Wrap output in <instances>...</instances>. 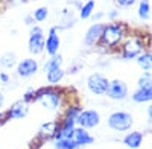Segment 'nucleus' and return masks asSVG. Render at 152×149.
Instances as JSON below:
<instances>
[{
	"mask_svg": "<svg viewBox=\"0 0 152 149\" xmlns=\"http://www.w3.org/2000/svg\"><path fill=\"white\" fill-rule=\"evenodd\" d=\"M34 101H37L40 105H43L46 110L49 111H58L61 107V94L55 90H49V88H43L35 91V97Z\"/></svg>",
	"mask_w": 152,
	"mask_h": 149,
	"instance_id": "obj_1",
	"label": "nucleus"
},
{
	"mask_svg": "<svg viewBox=\"0 0 152 149\" xmlns=\"http://www.w3.org/2000/svg\"><path fill=\"white\" fill-rule=\"evenodd\" d=\"M107 123H108V126L111 129L123 132V131H128V129L132 128L134 119L129 113H126V111H116V113L110 114Z\"/></svg>",
	"mask_w": 152,
	"mask_h": 149,
	"instance_id": "obj_2",
	"label": "nucleus"
},
{
	"mask_svg": "<svg viewBox=\"0 0 152 149\" xmlns=\"http://www.w3.org/2000/svg\"><path fill=\"white\" fill-rule=\"evenodd\" d=\"M100 122V116L96 110H81V113L76 119V125H79V128H84V129H91V128H96Z\"/></svg>",
	"mask_w": 152,
	"mask_h": 149,
	"instance_id": "obj_3",
	"label": "nucleus"
},
{
	"mask_svg": "<svg viewBox=\"0 0 152 149\" xmlns=\"http://www.w3.org/2000/svg\"><path fill=\"white\" fill-rule=\"evenodd\" d=\"M108 78L104 76V74H100V73H93L88 76L87 79V87H88V90H90L93 94H105L107 93V88H108Z\"/></svg>",
	"mask_w": 152,
	"mask_h": 149,
	"instance_id": "obj_4",
	"label": "nucleus"
},
{
	"mask_svg": "<svg viewBox=\"0 0 152 149\" xmlns=\"http://www.w3.org/2000/svg\"><path fill=\"white\" fill-rule=\"evenodd\" d=\"M122 37H123L122 26H119V24H108V26H104V31L100 34V40L107 46H116L122 40Z\"/></svg>",
	"mask_w": 152,
	"mask_h": 149,
	"instance_id": "obj_5",
	"label": "nucleus"
},
{
	"mask_svg": "<svg viewBox=\"0 0 152 149\" xmlns=\"http://www.w3.org/2000/svg\"><path fill=\"white\" fill-rule=\"evenodd\" d=\"M44 44H46V38H44L43 29L38 28V26L32 28L31 35H29V43H28L29 52L34 53V55H40L44 49Z\"/></svg>",
	"mask_w": 152,
	"mask_h": 149,
	"instance_id": "obj_6",
	"label": "nucleus"
},
{
	"mask_svg": "<svg viewBox=\"0 0 152 149\" xmlns=\"http://www.w3.org/2000/svg\"><path fill=\"white\" fill-rule=\"evenodd\" d=\"M111 99H116V101H122L128 96V85H126L123 81L120 79H114V81H110L108 84V88H107V93Z\"/></svg>",
	"mask_w": 152,
	"mask_h": 149,
	"instance_id": "obj_7",
	"label": "nucleus"
},
{
	"mask_svg": "<svg viewBox=\"0 0 152 149\" xmlns=\"http://www.w3.org/2000/svg\"><path fill=\"white\" fill-rule=\"evenodd\" d=\"M143 52V43L140 38H129L123 44V58L132 59Z\"/></svg>",
	"mask_w": 152,
	"mask_h": 149,
	"instance_id": "obj_8",
	"label": "nucleus"
},
{
	"mask_svg": "<svg viewBox=\"0 0 152 149\" xmlns=\"http://www.w3.org/2000/svg\"><path fill=\"white\" fill-rule=\"evenodd\" d=\"M38 70V63L35 59H31V58H26L18 63L17 66V74L20 78H29L32 74H35Z\"/></svg>",
	"mask_w": 152,
	"mask_h": 149,
	"instance_id": "obj_9",
	"label": "nucleus"
},
{
	"mask_svg": "<svg viewBox=\"0 0 152 149\" xmlns=\"http://www.w3.org/2000/svg\"><path fill=\"white\" fill-rule=\"evenodd\" d=\"M28 113H29V105L24 99H21V101H17V102L12 104V107L8 111V117H11V119H23V117L28 116Z\"/></svg>",
	"mask_w": 152,
	"mask_h": 149,
	"instance_id": "obj_10",
	"label": "nucleus"
},
{
	"mask_svg": "<svg viewBox=\"0 0 152 149\" xmlns=\"http://www.w3.org/2000/svg\"><path fill=\"white\" fill-rule=\"evenodd\" d=\"M59 44H61V41H59L58 32H56L55 28H52V29L49 31V37H47V40H46V44H44V47L47 49V53L50 56L56 55L58 53V49H59Z\"/></svg>",
	"mask_w": 152,
	"mask_h": 149,
	"instance_id": "obj_11",
	"label": "nucleus"
},
{
	"mask_svg": "<svg viewBox=\"0 0 152 149\" xmlns=\"http://www.w3.org/2000/svg\"><path fill=\"white\" fill-rule=\"evenodd\" d=\"M72 140L76 143V146H85V145H90L94 142V139L90 135V132L84 128H79V126L75 128V131L72 134Z\"/></svg>",
	"mask_w": 152,
	"mask_h": 149,
	"instance_id": "obj_12",
	"label": "nucleus"
},
{
	"mask_svg": "<svg viewBox=\"0 0 152 149\" xmlns=\"http://www.w3.org/2000/svg\"><path fill=\"white\" fill-rule=\"evenodd\" d=\"M123 143L131 148V149H138L143 143V132L140 131H131L123 137Z\"/></svg>",
	"mask_w": 152,
	"mask_h": 149,
	"instance_id": "obj_13",
	"label": "nucleus"
},
{
	"mask_svg": "<svg viewBox=\"0 0 152 149\" xmlns=\"http://www.w3.org/2000/svg\"><path fill=\"white\" fill-rule=\"evenodd\" d=\"M102 31H104V24H100V23H96V24H93V26H90L88 31H87V34H85V41L84 43L87 46L94 44L97 41V38H100Z\"/></svg>",
	"mask_w": 152,
	"mask_h": 149,
	"instance_id": "obj_14",
	"label": "nucleus"
},
{
	"mask_svg": "<svg viewBox=\"0 0 152 149\" xmlns=\"http://www.w3.org/2000/svg\"><path fill=\"white\" fill-rule=\"evenodd\" d=\"M76 123L75 122H72V120H64L62 122V125L59 126V129H58V132L55 134V140H59V139H72V134H73V131H75V126Z\"/></svg>",
	"mask_w": 152,
	"mask_h": 149,
	"instance_id": "obj_15",
	"label": "nucleus"
},
{
	"mask_svg": "<svg viewBox=\"0 0 152 149\" xmlns=\"http://www.w3.org/2000/svg\"><path fill=\"white\" fill-rule=\"evenodd\" d=\"M59 129V123L56 122H47V123H43V125L40 126V135L43 139H53L55 134L58 132Z\"/></svg>",
	"mask_w": 152,
	"mask_h": 149,
	"instance_id": "obj_16",
	"label": "nucleus"
},
{
	"mask_svg": "<svg viewBox=\"0 0 152 149\" xmlns=\"http://www.w3.org/2000/svg\"><path fill=\"white\" fill-rule=\"evenodd\" d=\"M132 101L137 102V104L151 102L152 101V88H138L132 94Z\"/></svg>",
	"mask_w": 152,
	"mask_h": 149,
	"instance_id": "obj_17",
	"label": "nucleus"
},
{
	"mask_svg": "<svg viewBox=\"0 0 152 149\" xmlns=\"http://www.w3.org/2000/svg\"><path fill=\"white\" fill-rule=\"evenodd\" d=\"M137 61H138V66H140L145 72H149L152 69V55L151 52H143L137 56Z\"/></svg>",
	"mask_w": 152,
	"mask_h": 149,
	"instance_id": "obj_18",
	"label": "nucleus"
},
{
	"mask_svg": "<svg viewBox=\"0 0 152 149\" xmlns=\"http://www.w3.org/2000/svg\"><path fill=\"white\" fill-rule=\"evenodd\" d=\"M62 78H64V70H62L61 67L47 72V81H49V84H58Z\"/></svg>",
	"mask_w": 152,
	"mask_h": 149,
	"instance_id": "obj_19",
	"label": "nucleus"
},
{
	"mask_svg": "<svg viewBox=\"0 0 152 149\" xmlns=\"http://www.w3.org/2000/svg\"><path fill=\"white\" fill-rule=\"evenodd\" d=\"M14 64H15V55L12 52H6L0 56V66L2 67L11 69V67H14Z\"/></svg>",
	"mask_w": 152,
	"mask_h": 149,
	"instance_id": "obj_20",
	"label": "nucleus"
},
{
	"mask_svg": "<svg viewBox=\"0 0 152 149\" xmlns=\"http://www.w3.org/2000/svg\"><path fill=\"white\" fill-rule=\"evenodd\" d=\"M61 64H62V56L56 53V55H53V56L46 63L44 69H46V72H49V70H53V69H59Z\"/></svg>",
	"mask_w": 152,
	"mask_h": 149,
	"instance_id": "obj_21",
	"label": "nucleus"
},
{
	"mask_svg": "<svg viewBox=\"0 0 152 149\" xmlns=\"http://www.w3.org/2000/svg\"><path fill=\"white\" fill-rule=\"evenodd\" d=\"M55 148L56 149H76V143L72 139H59L55 140Z\"/></svg>",
	"mask_w": 152,
	"mask_h": 149,
	"instance_id": "obj_22",
	"label": "nucleus"
},
{
	"mask_svg": "<svg viewBox=\"0 0 152 149\" xmlns=\"http://www.w3.org/2000/svg\"><path fill=\"white\" fill-rule=\"evenodd\" d=\"M93 9H94V0H88V2L81 8V18L82 20H87L88 17L91 15V12H93Z\"/></svg>",
	"mask_w": 152,
	"mask_h": 149,
	"instance_id": "obj_23",
	"label": "nucleus"
},
{
	"mask_svg": "<svg viewBox=\"0 0 152 149\" xmlns=\"http://www.w3.org/2000/svg\"><path fill=\"white\" fill-rule=\"evenodd\" d=\"M149 11H151L149 0H140V5H138V15H140V18L146 20L149 17Z\"/></svg>",
	"mask_w": 152,
	"mask_h": 149,
	"instance_id": "obj_24",
	"label": "nucleus"
},
{
	"mask_svg": "<svg viewBox=\"0 0 152 149\" xmlns=\"http://www.w3.org/2000/svg\"><path fill=\"white\" fill-rule=\"evenodd\" d=\"M138 88H152V76L149 74V72L138 78Z\"/></svg>",
	"mask_w": 152,
	"mask_h": 149,
	"instance_id": "obj_25",
	"label": "nucleus"
},
{
	"mask_svg": "<svg viewBox=\"0 0 152 149\" xmlns=\"http://www.w3.org/2000/svg\"><path fill=\"white\" fill-rule=\"evenodd\" d=\"M81 113V108L79 107H70L67 110V113H66V119L64 120H72V122H76V119H78Z\"/></svg>",
	"mask_w": 152,
	"mask_h": 149,
	"instance_id": "obj_26",
	"label": "nucleus"
},
{
	"mask_svg": "<svg viewBox=\"0 0 152 149\" xmlns=\"http://www.w3.org/2000/svg\"><path fill=\"white\" fill-rule=\"evenodd\" d=\"M47 15H49V9H47L46 6H41V8H38V9L34 12V20L43 21V20L47 18Z\"/></svg>",
	"mask_w": 152,
	"mask_h": 149,
	"instance_id": "obj_27",
	"label": "nucleus"
},
{
	"mask_svg": "<svg viewBox=\"0 0 152 149\" xmlns=\"http://www.w3.org/2000/svg\"><path fill=\"white\" fill-rule=\"evenodd\" d=\"M116 3L122 8H126V6H132L135 3V0H116Z\"/></svg>",
	"mask_w": 152,
	"mask_h": 149,
	"instance_id": "obj_28",
	"label": "nucleus"
},
{
	"mask_svg": "<svg viewBox=\"0 0 152 149\" xmlns=\"http://www.w3.org/2000/svg\"><path fill=\"white\" fill-rule=\"evenodd\" d=\"M0 81H3V82H8V81H9V76H8L6 73H2V74H0Z\"/></svg>",
	"mask_w": 152,
	"mask_h": 149,
	"instance_id": "obj_29",
	"label": "nucleus"
},
{
	"mask_svg": "<svg viewBox=\"0 0 152 149\" xmlns=\"http://www.w3.org/2000/svg\"><path fill=\"white\" fill-rule=\"evenodd\" d=\"M3 104H5V96H3V93L0 91V108L3 107Z\"/></svg>",
	"mask_w": 152,
	"mask_h": 149,
	"instance_id": "obj_30",
	"label": "nucleus"
},
{
	"mask_svg": "<svg viewBox=\"0 0 152 149\" xmlns=\"http://www.w3.org/2000/svg\"><path fill=\"white\" fill-rule=\"evenodd\" d=\"M117 15H119L117 11H111V12H110V18H114V17H117Z\"/></svg>",
	"mask_w": 152,
	"mask_h": 149,
	"instance_id": "obj_31",
	"label": "nucleus"
},
{
	"mask_svg": "<svg viewBox=\"0 0 152 149\" xmlns=\"http://www.w3.org/2000/svg\"><path fill=\"white\" fill-rule=\"evenodd\" d=\"M93 17H94L96 20H97V18H100V17H102V12H99V14H96V15H93Z\"/></svg>",
	"mask_w": 152,
	"mask_h": 149,
	"instance_id": "obj_32",
	"label": "nucleus"
},
{
	"mask_svg": "<svg viewBox=\"0 0 152 149\" xmlns=\"http://www.w3.org/2000/svg\"><path fill=\"white\" fill-rule=\"evenodd\" d=\"M2 119H3V114H2V113H0V120H2Z\"/></svg>",
	"mask_w": 152,
	"mask_h": 149,
	"instance_id": "obj_33",
	"label": "nucleus"
}]
</instances>
